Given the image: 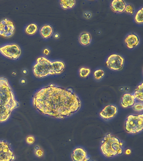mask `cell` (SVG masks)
Returning <instances> with one entry per match:
<instances>
[{"mask_svg": "<svg viewBox=\"0 0 143 161\" xmlns=\"http://www.w3.org/2000/svg\"><path fill=\"white\" fill-rule=\"evenodd\" d=\"M33 104L41 114L61 119L75 114L81 105L72 90L53 85L38 91L34 96Z\"/></svg>", "mask_w": 143, "mask_h": 161, "instance_id": "obj_1", "label": "cell"}, {"mask_svg": "<svg viewBox=\"0 0 143 161\" xmlns=\"http://www.w3.org/2000/svg\"><path fill=\"white\" fill-rule=\"evenodd\" d=\"M19 106L5 78H0V122L7 121L14 109Z\"/></svg>", "mask_w": 143, "mask_h": 161, "instance_id": "obj_2", "label": "cell"}, {"mask_svg": "<svg viewBox=\"0 0 143 161\" xmlns=\"http://www.w3.org/2000/svg\"><path fill=\"white\" fill-rule=\"evenodd\" d=\"M65 65L62 61L51 62L45 57L37 59L33 72L37 78H44L50 75L61 74L64 71Z\"/></svg>", "mask_w": 143, "mask_h": 161, "instance_id": "obj_3", "label": "cell"}, {"mask_svg": "<svg viewBox=\"0 0 143 161\" xmlns=\"http://www.w3.org/2000/svg\"><path fill=\"white\" fill-rule=\"evenodd\" d=\"M123 146V143L119 139L109 133L102 141L100 150L105 157L110 158L121 155Z\"/></svg>", "mask_w": 143, "mask_h": 161, "instance_id": "obj_4", "label": "cell"}, {"mask_svg": "<svg viewBox=\"0 0 143 161\" xmlns=\"http://www.w3.org/2000/svg\"><path fill=\"white\" fill-rule=\"evenodd\" d=\"M143 115H130L128 117L125 124V130L129 134L140 132L143 129Z\"/></svg>", "mask_w": 143, "mask_h": 161, "instance_id": "obj_5", "label": "cell"}, {"mask_svg": "<svg viewBox=\"0 0 143 161\" xmlns=\"http://www.w3.org/2000/svg\"><path fill=\"white\" fill-rule=\"evenodd\" d=\"M0 52L7 58L17 60L21 54V50L18 45L12 44L6 45L0 47Z\"/></svg>", "mask_w": 143, "mask_h": 161, "instance_id": "obj_6", "label": "cell"}, {"mask_svg": "<svg viewBox=\"0 0 143 161\" xmlns=\"http://www.w3.org/2000/svg\"><path fill=\"white\" fill-rule=\"evenodd\" d=\"M124 61V58L121 56L112 54L108 58L106 64L110 69L113 71H119L123 68Z\"/></svg>", "mask_w": 143, "mask_h": 161, "instance_id": "obj_7", "label": "cell"}, {"mask_svg": "<svg viewBox=\"0 0 143 161\" xmlns=\"http://www.w3.org/2000/svg\"><path fill=\"white\" fill-rule=\"evenodd\" d=\"M15 159L13 151L9 143L3 141L0 142V161H12Z\"/></svg>", "mask_w": 143, "mask_h": 161, "instance_id": "obj_8", "label": "cell"}, {"mask_svg": "<svg viewBox=\"0 0 143 161\" xmlns=\"http://www.w3.org/2000/svg\"><path fill=\"white\" fill-rule=\"evenodd\" d=\"M15 27L13 23L5 19L0 23V35L3 37H11L14 35Z\"/></svg>", "mask_w": 143, "mask_h": 161, "instance_id": "obj_9", "label": "cell"}, {"mask_svg": "<svg viewBox=\"0 0 143 161\" xmlns=\"http://www.w3.org/2000/svg\"><path fill=\"white\" fill-rule=\"evenodd\" d=\"M73 161H88L90 157L83 148H77L74 149L72 155Z\"/></svg>", "mask_w": 143, "mask_h": 161, "instance_id": "obj_10", "label": "cell"}, {"mask_svg": "<svg viewBox=\"0 0 143 161\" xmlns=\"http://www.w3.org/2000/svg\"><path fill=\"white\" fill-rule=\"evenodd\" d=\"M117 108L113 105H108L101 111L100 115L101 117L105 120H108L114 117L117 114Z\"/></svg>", "mask_w": 143, "mask_h": 161, "instance_id": "obj_11", "label": "cell"}, {"mask_svg": "<svg viewBox=\"0 0 143 161\" xmlns=\"http://www.w3.org/2000/svg\"><path fill=\"white\" fill-rule=\"evenodd\" d=\"M125 42L127 47L132 49L139 45L140 39L137 35L132 33L127 36Z\"/></svg>", "mask_w": 143, "mask_h": 161, "instance_id": "obj_12", "label": "cell"}, {"mask_svg": "<svg viewBox=\"0 0 143 161\" xmlns=\"http://www.w3.org/2000/svg\"><path fill=\"white\" fill-rule=\"evenodd\" d=\"M126 6V3L122 0H114L110 5L112 10L118 13H122L125 11Z\"/></svg>", "mask_w": 143, "mask_h": 161, "instance_id": "obj_13", "label": "cell"}, {"mask_svg": "<svg viewBox=\"0 0 143 161\" xmlns=\"http://www.w3.org/2000/svg\"><path fill=\"white\" fill-rule=\"evenodd\" d=\"M135 99L133 94L129 93L124 94L121 98V105L124 108L132 107L135 103Z\"/></svg>", "mask_w": 143, "mask_h": 161, "instance_id": "obj_14", "label": "cell"}, {"mask_svg": "<svg viewBox=\"0 0 143 161\" xmlns=\"http://www.w3.org/2000/svg\"><path fill=\"white\" fill-rule=\"evenodd\" d=\"M53 32V27L51 25H45L42 27L40 33L43 38L47 39L52 35Z\"/></svg>", "mask_w": 143, "mask_h": 161, "instance_id": "obj_15", "label": "cell"}, {"mask_svg": "<svg viewBox=\"0 0 143 161\" xmlns=\"http://www.w3.org/2000/svg\"><path fill=\"white\" fill-rule=\"evenodd\" d=\"M91 40V36L88 32H85L81 33L79 37V41L80 44L84 46H88L89 45Z\"/></svg>", "mask_w": 143, "mask_h": 161, "instance_id": "obj_16", "label": "cell"}, {"mask_svg": "<svg viewBox=\"0 0 143 161\" xmlns=\"http://www.w3.org/2000/svg\"><path fill=\"white\" fill-rule=\"evenodd\" d=\"M60 6L63 9H72L75 6L76 1L74 0H61L60 1Z\"/></svg>", "mask_w": 143, "mask_h": 161, "instance_id": "obj_17", "label": "cell"}, {"mask_svg": "<svg viewBox=\"0 0 143 161\" xmlns=\"http://www.w3.org/2000/svg\"><path fill=\"white\" fill-rule=\"evenodd\" d=\"M143 83L139 85L135 90L134 94H133L135 98L137 99L139 101H143Z\"/></svg>", "mask_w": 143, "mask_h": 161, "instance_id": "obj_18", "label": "cell"}, {"mask_svg": "<svg viewBox=\"0 0 143 161\" xmlns=\"http://www.w3.org/2000/svg\"><path fill=\"white\" fill-rule=\"evenodd\" d=\"M38 30V27L35 24H30L25 29V31L29 35H34Z\"/></svg>", "mask_w": 143, "mask_h": 161, "instance_id": "obj_19", "label": "cell"}, {"mask_svg": "<svg viewBox=\"0 0 143 161\" xmlns=\"http://www.w3.org/2000/svg\"><path fill=\"white\" fill-rule=\"evenodd\" d=\"M134 20L138 24H142L143 23V8L138 10L134 17Z\"/></svg>", "mask_w": 143, "mask_h": 161, "instance_id": "obj_20", "label": "cell"}, {"mask_svg": "<svg viewBox=\"0 0 143 161\" xmlns=\"http://www.w3.org/2000/svg\"><path fill=\"white\" fill-rule=\"evenodd\" d=\"M91 73V70L89 68H81L80 71V75L82 78H86L88 77Z\"/></svg>", "mask_w": 143, "mask_h": 161, "instance_id": "obj_21", "label": "cell"}, {"mask_svg": "<svg viewBox=\"0 0 143 161\" xmlns=\"http://www.w3.org/2000/svg\"><path fill=\"white\" fill-rule=\"evenodd\" d=\"M104 71L102 69L97 70L95 71L94 72V76L95 77V79L96 80H100L103 78L104 76Z\"/></svg>", "mask_w": 143, "mask_h": 161, "instance_id": "obj_22", "label": "cell"}, {"mask_svg": "<svg viewBox=\"0 0 143 161\" xmlns=\"http://www.w3.org/2000/svg\"><path fill=\"white\" fill-rule=\"evenodd\" d=\"M133 109L137 111H141L143 110V105L142 103L135 104L133 106Z\"/></svg>", "mask_w": 143, "mask_h": 161, "instance_id": "obj_23", "label": "cell"}, {"mask_svg": "<svg viewBox=\"0 0 143 161\" xmlns=\"http://www.w3.org/2000/svg\"><path fill=\"white\" fill-rule=\"evenodd\" d=\"M125 11L127 13L133 14L134 13V8L131 5H127L125 7Z\"/></svg>", "mask_w": 143, "mask_h": 161, "instance_id": "obj_24", "label": "cell"}, {"mask_svg": "<svg viewBox=\"0 0 143 161\" xmlns=\"http://www.w3.org/2000/svg\"><path fill=\"white\" fill-rule=\"evenodd\" d=\"M35 155L37 157H41L43 156L44 152L42 149H40L35 151Z\"/></svg>", "mask_w": 143, "mask_h": 161, "instance_id": "obj_25", "label": "cell"}, {"mask_svg": "<svg viewBox=\"0 0 143 161\" xmlns=\"http://www.w3.org/2000/svg\"><path fill=\"white\" fill-rule=\"evenodd\" d=\"M26 142L29 144H32L34 143L35 138L32 136H29L26 139Z\"/></svg>", "mask_w": 143, "mask_h": 161, "instance_id": "obj_26", "label": "cell"}, {"mask_svg": "<svg viewBox=\"0 0 143 161\" xmlns=\"http://www.w3.org/2000/svg\"><path fill=\"white\" fill-rule=\"evenodd\" d=\"M43 53L44 54L46 55H48L50 53V50L48 49H45L44 50Z\"/></svg>", "mask_w": 143, "mask_h": 161, "instance_id": "obj_27", "label": "cell"}, {"mask_svg": "<svg viewBox=\"0 0 143 161\" xmlns=\"http://www.w3.org/2000/svg\"><path fill=\"white\" fill-rule=\"evenodd\" d=\"M131 154V150L129 149H127L125 151V154L127 155H130Z\"/></svg>", "mask_w": 143, "mask_h": 161, "instance_id": "obj_28", "label": "cell"}, {"mask_svg": "<svg viewBox=\"0 0 143 161\" xmlns=\"http://www.w3.org/2000/svg\"><path fill=\"white\" fill-rule=\"evenodd\" d=\"M86 17H87V18H90L91 16V15H89V14H91L90 13H89L88 14H86Z\"/></svg>", "mask_w": 143, "mask_h": 161, "instance_id": "obj_29", "label": "cell"}, {"mask_svg": "<svg viewBox=\"0 0 143 161\" xmlns=\"http://www.w3.org/2000/svg\"><path fill=\"white\" fill-rule=\"evenodd\" d=\"M40 149V148H39V147L38 146L35 147V151H36V150H38V149Z\"/></svg>", "mask_w": 143, "mask_h": 161, "instance_id": "obj_30", "label": "cell"}, {"mask_svg": "<svg viewBox=\"0 0 143 161\" xmlns=\"http://www.w3.org/2000/svg\"><path fill=\"white\" fill-rule=\"evenodd\" d=\"M23 72H24V73H27V72H26V70H24V71H23Z\"/></svg>", "mask_w": 143, "mask_h": 161, "instance_id": "obj_31", "label": "cell"}]
</instances>
